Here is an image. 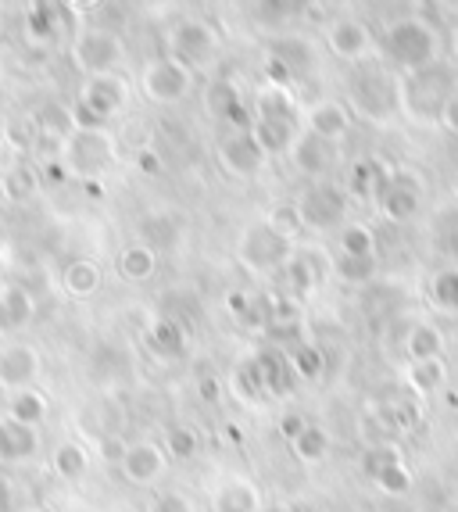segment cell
<instances>
[{
  "label": "cell",
  "instance_id": "obj_33",
  "mask_svg": "<svg viewBox=\"0 0 458 512\" xmlns=\"http://www.w3.org/2000/svg\"><path fill=\"white\" fill-rule=\"evenodd\" d=\"M265 222H269L272 230L280 233L283 240H290V244H294V237L301 233V215H297V205H276L269 215H265Z\"/></svg>",
  "mask_w": 458,
  "mask_h": 512
},
{
  "label": "cell",
  "instance_id": "obj_26",
  "mask_svg": "<svg viewBox=\"0 0 458 512\" xmlns=\"http://www.w3.org/2000/svg\"><path fill=\"white\" fill-rule=\"evenodd\" d=\"M430 301L437 312L458 316V269H441L430 283Z\"/></svg>",
  "mask_w": 458,
  "mask_h": 512
},
{
  "label": "cell",
  "instance_id": "obj_42",
  "mask_svg": "<svg viewBox=\"0 0 458 512\" xmlns=\"http://www.w3.org/2000/svg\"><path fill=\"white\" fill-rule=\"evenodd\" d=\"M201 394H204V402H219L222 398V384L215 380V376H201Z\"/></svg>",
  "mask_w": 458,
  "mask_h": 512
},
{
  "label": "cell",
  "instance_id": "obj_18",
  "mask_svg": "<svg viewBox=\"0 0 458 512\" xmlns=\"http://www.w3.org/2000/svg\"><path fill=\"white\" fill-rule=\"evenodd\" d=\"M251 133H255L258 147L269 158V154H290L301 129H297V122H251Z\"/></svg>",
  "mask_w": 458,
  "mask_h": 512
},
{
  "label": "cell",
  "instance_id": "obj_32",
  "mask_svg": "<svg viewBox=\"0 0 458 512\" xmlns=\"http://www.w3.org/2000/svg\"><path fill=\"white\" fill-rule=\"evenodd\" d=\"M165 448H169L172 459L187 462V459H194V455L201 452V437H197L190 427H172L169 437H165Z\"/></svg>",
  "mask_w": 458,
  "mask_h": 512
},
{
  "label": "cell",
  "instance_id": "obj_22",
  "mask_svg": "<svg viewBox=\"0 0 458 512\" xmlns=\"http://www.w3.org/2000/svg\"><path fill=\"white\" fill-rule=\"evenodd\" d=\"M337 255H348V258H369L376 262V237L369 226L362 222H348L337 237Z\"/></svg>",
  "mask_w": 458,
  "mask_h": 512
},
{
  "label": "cell",
  "instance_id": "obj_29",
  "mask_svg": "<svg viewBox=\"0 0 458 512\" xmlns=\"http://www.w3.org/2000/svg\"><path fill=\"white\" fill-rule=\"evenodd\" d=\"M151 341H154V348L162 351V355H183V351H187V333L179 330V326L172 323V319H162V323H154Z\"/></svg>",
  "mask_w": 458,
  "mask_h": 512
},
{
  "label": "cell",
  "instance_id": "obj_21",
  "mask_svg": "<svg viewBox=\"0 0 458 512\" xmlns=\"http://www.w3.org/2000/svg\"><path fill=\"white\" fill-rule=\"evenodd\" d=\"M444 380H448V366H444V359H426V362H408L405 369V384L408 391H416V394H433V391H441Z\"/></svg>",
  "mask_w": 458,
  "mask_h": 512
},
{
  "label": "cell",
  "instance_id": "obj_30",
  "mask_svg": "<svg viewBox=\"0 0 458 512\" xmlns=\"http://www.w3.org/2000/svg\"><path fill=\"white\" fill-rule=\"evenodd\" d=\"M262 76H265V83H269V90H290V83H294V65H290L280 51H272V54H265V61H262Z\"/></svg>",
  "mask_w": 458,
  "mask_h": 512
},
{
  "label": "cell",
  "instance_id": "obj_35",
  "mask_svg": "<svg viewBox=\"0 0 458 512\" xmlns=\"http://www.w3.org/2000/svg\"><path fill=\"white\" fill-rule=\"evenodd\" d=\"M122 269H126L129 280H151V273H154V255L147 248H133L126 255V262H122Z\"/></svg>",
  "mask_w": 458,
  "mask_h": 512
},
{
  "label": "cell",
  "instance_id": "obj_25",
  "mask_svg": "<svg viewBox=\"0 0 458 512\" xmlns=\"http://www.w3.org/2000/svg\"><path fill=\"white\" fill-rule=\"evenodd\" d=\"M419 205H423V197L419 194H408V190L401 187H387V194L380 197V212L387 215L391 222H408L419 215Z\"/></svg>",
  "mask_w": 458,
  "mask_h": 512
},
{
  "label": "cell",
  "instance_id": "obj_31",
  "mask_svg": "<svg viewBox=\"0 0 458 512\" xmlns=\"http://www.w3.org/2000/svg\"><path fill=\"white\" fill-rule=\"evenodd\" d=\"M373 484L380 487L383 495L401 498V495H408V491H412V470H408L405 459H401V462H394L391 470H383L380 477L373 480Z\"/></svg>",
  "mask_w": 458,
  "mask_h": 512
},
{
  "label": "cell",
  "instance_id": "obj_9",
  "mask_svg": "<svg viewBox=\"0 0 458 512\" xmlns=\"http://www.w3.org/2000/svg\"><path fill=\"white\" fill-rule=\"evenodd\" d=\"M144 86L158 104H176L194 90V72L179 58H162L154 61V65H147Z\"/></svg>",
  "mask_w": 458,
  "mask_h": 512
},
{
  "label": "cell",
  "instance_id": "obj_7",
  "mask_svg": "<svg viewBox=\"0 0 458 512\" xmlns=\"http://www.w3.org/2000/svg\"><path fill=\"white\" fill-rule=\"evenodd\" d=\"M326 47H330L333 58L344 61V65H362V61L376 51V36L362 18L337 15L330 26H326Z\"/></svg>",
  "mask_w": 458,
  "mask_h": 512
},
{
  "label": "cell",
  "instance_id": "obj_38",
  "mask_svg": "<svg viewBox=\"0 0 458 512\" xmlns=\"http://www.w3.org/2000/svg\"><path fill=\"white\" fill-rule=\"evenodd\" d=\"M229 391L237 394L240 402H255V398H258V387L251 384V376H247L244 366H240L237 373H233V384H229Z\"/></svg>",
  "mask_w": 458,
  "mask_h": 512
},
{
  "label": "cell",
  "instance_id": "obj_12",
  "mask_svg": "<svg viewBox=\"0 0 458 512\" xmlns=\"http://www.w3.org/2000/svg\"><path fill=\"white\" fill-rule=\"evenodd\" d=\"M305 122H308L305 133H312V137L326 140V144H333V147L351 133V111H348V104H340V101H315L312 108H308Z\"/></svg>",
  "mask_w": 458,
  "mask_h": 512
},
{
  "label": "cell",
  "instance_id": "obj_8",
  "mask_svg": "<svg viewBox=\"0 0 458 512\" xmlns=\"http://www.w3.org/2000/svg\"><path fill=\"white\" fill-rule=\"evenodd\" d=\"M172 51L183 65H212L219 58V33L208 18H179L172 29Z\"/></svg>",
  "mask_w": 458,
  "mask_h": 512
},
{
  "label": "cell",
  "instance_id": "obj_10",
  "mask_svg": "<svg viewBox=\"0 0 458 512\" xmlns=\"http://www.w3.org/2000/svg\"><path fill=\"white\" fill-rule=\"evenodd\" d=\"M247 376H251V384L258 387V391H269L272 398H283V394L294 391V369H290L287 355L276 348L269 351H258L255 359L244 362Z\"/></svg>",
  "mask_w": 458,
  "mask_h": 512
},
{
  "label": "cell",
  "instance_id": "obj_23",
  "mask_svg": "<svg viewBox=\"0 0 458 512\" xmlns=\"http://www.w3.org/2000/svg\"><path fill=\"white\" fill-rule=\"evenodd\" d=\"M290 452H294L297 462H305V466H319V462H323L326 455H330V434H326L323 427L308 423L305 434H301L294 444H290Z\"/></svg>",
  "mask_w": 458,
  "mask_h": 512
},
{
  "label": "cell",
  "instance_id": "obj_17",
  "mask_svg": "<svg viewBox=\"0 0 458 512\" xmlns=\"http://www.w3.org/2000/svg\"><path fill=\"white\" fill-rule=\"evenodd\" d=\"M391 176H394V169H387L380 158H365V162H358L355 172H351V190L380 201V197L387 194V187H391Z\"/></svg>",
  "mask_w": 458,
  "mask_h": 512
},
{
  "label": "cell",
  "instance_id": "obj_41",
  "mask_svg": "<svg viewBox=\"0 0 458 512\" xmlns=\"http://www.w3.org/2000/svg\"><path fill=\"white\" fill-rule=\"evenodd\" d=\"M441 126L448 129V133H455V137H458V94L451 97L448 104H444V111H441Z\"/></svg>",
  "mask_w": 458,
  "mask_h": 512
},
{
  "label": "cell",
  "instance_id": "obj_27",
  "mask_svg": "<svg viewBox=\"0 0 458 512\" xmlns=\"http://www.w3.org/2000/svg\"><path fill=\"white\" fill-rule=\"evenodd\" d=\"M373 273H376V262H369V258L333 255V262H330V276H337L340 283H365V280H373Z\"/></svg>",
  "mask_w": 458,
  "mask_h": 512
},
{
  "label": "cell",
  "instance_id": "obj_40",
  "mask_svg": "<svg viewBox=\"0 0 458 512\" xmlns=\"http://www.w3.org/2000/svg\"><path fill=\"white\" fill-rule=\"evenodd\" d=\"M151 512H194V505H190L183 495H165V498H158V502H154Z\"/></svg>",
  "mask_w": 458,
  "mask_h": 512
},
{
  "label": "cell",
  "instance_id": "obj_28",
  "mask_svg": "<svg viewBox=\"0 0 458 512\" xmlns=\"http://www.w3.org/2000/svg\"><path fill=\"white\" fill-rule=\"evenodd\" d=\"M394 462H401L398 448H391V444H376V448H365V452L358 455V470H362V477L376 480L383 470H391Z\"/></svg>",
  "mask_w": 458,
  "mask_h": 512
},
{
  "label": "cell",
  "instance_id": "obj_36",
  "mask_svg": "<svg viewBox=\"0 0 458 512\" xmlns=\"http://www.w3.org/2000/svg\"><path fill=\"white\" fill-rule=\"evenodd\" d=\"M391 423H394V430H412L419 423V409L401 398V402L391 405Z\"/></svg>",
  "mask_w": 458,
  "mask_h": 512
},
{
  "label": "cell",
  "instance_id": "obj_6",
  "mask_svg": "<svg viewBox=\"0 0 458 512\" xmlns=\"http://www.w3.org/2000/svg\"><path fill=\"white\" fill-rule=\"evenodd\" d=\"M297 215H301V230L308 233H330L344 230V215H348V194L333 183L312 187L301 201H297Z\"/></svg>",
  "mask_w": 458,
  "mask_h": 512
},
{
  "label": "cell",
  "instance_id": "obj_19",
  "mask_svg": "<svg viewBox=\"0 0 458 512\" xmlns=\"http://www.w3.org/2000/svg\"><path fill=\"white\" fill-rule=\"evenodd\" d=\"M165 470V455L154 448V444H136L133 452L126 455V477L133 484H151Z\"/></svg>",
  "mask_w": 458,
  "mask_h": 512
},
{
  "label": "cell",
  "instance_id": "obj_16",
  "mask_svg": "<svg viewBox=\"0 0 458 512\" xmlns=\"http://www.w3.org/2000/svg\"><path fill=\"white\" fill-rule=\"evenodd\" d=\"M251 122H297V104L287 90H258L251 104Z\"/></svg>",
  "mask_w": 458,
  "mask_h": 512
},
{
  "label": "cell",
  "instance_id": "obj_3",
  "mask_svg": "<svg viewBox=\"0 0 458 512\" xmlns=\"http://www.w3.org/2000/svg\"><path fill=\"white\" fill-rule=\"evenodd\" d=\"M290 255H294V244H290V240H283L265 219L247 222L244 233H240V240H237L240 265H244L247 273H255V276L280 273Z\"/></svg>",
  "mask_w": 458,
  "mask_h": 512
},
{
  "label": "cell",
  "instance_id": "obj_34",
  "mask_svg": "<svg viewBox=\"0 0 458 512\" xmlns=\"http://www.w3.org/2000/svg\"><path fill=\"white\" fill-rule=\"evenodd\" d=\"M90 101H94V108H101V111L122 108V101H126V86H122L119 79H101V83L90 90Z\"/></svg>",
  "mask_w": 458,
  "mask_h": 512
},
{
  "label": "cell",
  "instance_id": "obj_44",
  "mask_svg": "<svg viewBox=\"0 0 458 512\" xmlns=\"http://www.w3.org/2000/svg\"><path fill=\"white\" fill-rule=\"evenodd\" d=\"M262 512H297V505H283V502H272V505H262Z\"/></svg>",
  "mask_w": 458,
  "mask_h": 512
},
{
  "label": "cell",
  "instance_id": "obj_15",
  "mask_svg": "<svg viewBox=\"0 0 458 512\" xmlns=\"http://www.w3.org/2000/svg\"><path fill=\"white\" fill-rule=\"evenodd\" d=\"M212 512H262V491L244 477H229L215 487Z\"/></svg>",
  "mask_w": 458,
  "mask_h": 512
},
{
  "label": "cell",
  "instance_id": "obj_20",
  "mask_svg": "<svg viewBox=\"0 0 458 512\" xmlns=\"http://www.w3.org/2000/svg\"><path fill=\"white\" fill-rule=\"evenodd\" d=\"M405 355L408 362H426V359H441L444 355V337L437 326L416 323L405 337Z\"/></svg>",
  "mask_w": 458,
  "mask_h": 512
},
{
  "label": "cell",
  "instance_id": "obj_13",
  "mask_svg": "<svg viewBox=\"0 0 458 512\" xmlns=\"http://www.w3.org/2000/svg\"><path fill=\"white\" fill-rule=\"evenodd\" d=\"M204 108H208L212 119L233 122V129H251V126H244L247 108H244V101H240V86L233 83V79H226V76L212 79L208 90H204Z\"/></svg>",
  "mask_w": 458,
  "mask_h": 512
},
{
  "label": "cell",
  "instance_id": "obj_14",
  "mask_svg": "<svg viewBox=\"0 0 458 512\" xmlns=\"http://www.w3.org/2000/svg\"><path fill=\"white\" fill-rule=\"evenodd\" d=\"M290 162L301 176H326L337 162V147L312 137V133H297L294 147H290Z\"/></svg>",
  "mask_w": 458,
  "mask_h": 512
},
{
  "label": "cell",
  "instance_id": "obj_43",
  "mask_svg": "<svg viewBox=\"0 0 458 512\" xmlns=\"http://www.w3.org/2000/svg\"><path fill=\"white\" fill-rule=\"evenodd\" d=\"M140 169H147V172H158V169H162V165H158V154H151V151L140 154Z\"/></svg>",
  "mask_w": 458,
  "mask_h": 512
},
{
  "label": "cell",
  "instance_id": "obj_4",
  "mask_svg": "<svg viewBox=\"0 0 458 512\" xmlns=\"http://www.w3.org/2000/svg\"><path fill=\"white\" fill-rule=\"evenodd\" d=\"M351 104L362 111L365 119L373 122H387L394 111L401 108L398 104V79L391 76L380 65H362L351 79Z\"/></svg>",
  "mask_w": 458,
  "mask_h": 512
},
{
  "label": "cell",
  "instance_id": "obj_2",
  "mask_svg": "<svg viewBox=\"0 0 458 512\" xmlns=\"http://www.w3.org/2000/svg\"><path fill=\"white\" fill-rule=\"evenodd\" d=\"M455 94V72L448 65H430V69L416 72V76L398 79V104L416 119H430V115L441 119L444 104Z\"/></svg>",
  "mask_w": 458,
  "mask_h": 512
},
{
  "label": "cell",
  "instance_id": "obj_1",
  "mask_svg": "<svg viewBox=\"0 0 458 512\" xmlns=\"http://www.w3.org/2000/svg\"><path fill=\"white\" fill-rule=\"evenodd\" d=\"M380 51L387 58V65L398 69L401 76H416V72L437 65L441 36L426 18H394L380 36Z\"/></svg>",
  "mask_w": 458,
  "mask_h": 512
},
{
  "label": "cell",
  "instance_id": "obj_5",
  "mask_svg": "<svg viewBox=\"0 0 458 512\" xmlns=\"http://www.w3.org/2000/svg\"><path fill=\"white\" fill-rule=\"evenodd\" d=\"M215 162L229 180H255L265 165V151L258 147L251 129L229 126V133H222L219 144H215Z\"/></svg>",
  "mask_w": 458,
  "mask_h": 512
},
{
  "label": "cell",
  "instance_id": "obj_11",
  "mask_svg": "<svg viewBox=\"0 0 458 512\" xmlns=\"http://www.w3.org/2000/svg\"><path fill=\"white\" fill-rule=\"evenodd\" d=\"M280 273L287 280V291L297 294V298H305V294H312L330 276V265H326L323 255H315V251L294 248V255L287 258V265H283Z\"/></svg>",
  "mask_w": 458,
  "mask_h": 512
},
{
  "label": "cell",
  "instance_id": "obj_24",
  "mask_svg": "<svg viewBox=\"0 0 458 512\" xmlns=\"http://www.w3.org/2000/svg\"><path fill=\"white\" fill-rule=\"evenodd\" d=\"M287 355V362H290V369H294V376L297 380H319L323 376V369H326V362H323V351L315 348L312 341H305V344H297V348H290V351H283Z\"/></svg>",
  "mask_w": 458,
  "mask_h": 512
},
{
  "label": "cell",
  "instance_id": "obj_37",
  "mask_svg": "<svg viewBox=\"0 0 458 512\" xmlns=\"http://www.w3.org/2000/svg\"><path fill=\"white\" fill-rule=\"evenodd\" d=\"M305 430H308V416H301V412H287V416H280V437L287 444H294Z\"/></svg>",
  "mask_w": 458,
  "mask_h": 512
},
{
  "label": "cell",
  "instance_id": "obj_39",
  "mask_svg": "<svg viewBox=\"0 0 458 512\" xmlns=\"http://www.w3.org/2000/svg\"><path fill=\"white\" fill-rule=\"evenodd\" d=\"M226 308H229V316H237L240 323H244L247 308H251V294H244V291H229V294H226Z\"/></svg>",
  "mask_w": 458,
  "mask_h": 512
}]
</instances>
